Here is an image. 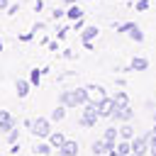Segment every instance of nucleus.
<instances>
[{"label": "nucleus", "instance_id": "nucleus-1", "mask_svg": "<svg viewBox=\"0 0 156 156\" xmlns=\"http://www.w3.org/2000/svg\"><path fill=\"white\" fill-rule=\"evenodd\" d=\"M83 107H85V110H83V115L78 117V124H80L83 129H90V127H95V122L100 119V115H98V100H88Z\"/></svg>", "mask_w": 156, "mask_h": 156}, {"label": "nucleus", "instance_id": "nucleus-2", "mask_svg": "<svg viewBox=\"0 0 156 156\" xmlns=\"http://www.w3.org/2000/svg\"><path fill=\"white\" fill-rule=\"evenodd\" d=\"M29 132H32L37 139H49V134H51V119H49V117H37V119H32Z\"/></svg>", "mask_w": 156, "mask_h": 156}, {"label": "nucleus", "instance_id": "nucleus-3", "mask_svg": "<svg viewBox=\"0 0 156 156\" xmlns=\"http://www.w3.org/2000/svg\"><path fill=\"white\" fill-rule=\"evenodd\" d=\"M149 144H151V132L146 134H139L132 139V154H139V156H146L149 154Z\"/></svg>", "mask_w": 156, "mask_h": 156}, {"label": "nucleus", "instance_id": "nucleus-4", "mask_svg": "<svg viewBox=\"0 0 156 156\" xmlns=\"http://www.w3.org/2000/svg\"><path fill=\"white\" fill-rule=\"evenodd\" d=\"M115 107H117V105H115V100H112L110 95H105L102 100H98V115H100V117H110V115L115 112Z\"/></svg>", "mask_w": 156, "mask_h": 156}, {"label": "nucleus", "instance_id": "nucleus-5", "mask_svg": "<svg viewBox=\"0 0 156 156\" xmlns=\"http://www.w3.org/2000/svg\"><path fill=\"white\" fill-rule=\"evenodd\" d=\"M134 117V110L127 105V107H115V112L110 115V119H115V122H129Z\"/></svg>", "mask_w": 156, "mask_h": 156}, {"label": "nucleus", "instance_id": "nucleus-6", "mask_svg": "<svg viewBox=\"0 0 156 156\" xmlns=\"http://www.w3.org/2000/svg\"><path fill=\"white\" fill-rule=\"evenodd\" d=\"M0 129L7 134L10 129H15V117H12V112H7V110H0Z\"/></svg>", "mask_w": 156, "mask_h": 156}, {"label": "nucleus", "instance_id": "nucleus-7", "mask_svg": "<svg viewBox=\"0 0 156 156\" xmlns=\"http://www.w3.org/2000/svg\"><path fill=\"white\" fill-rule=\"evenodd\" d=\"M90 151H93L95 156H107V154H110V146H107V141L100 136V139H95V141L90 144Z\"/></svg>", "mask_w": 156, "mask_h": 156}, {"label": "nucleus", "instance_id": "nucleus-8", "mask_svg": "<svg viewBox=\"0 0 156 156\" xmlns=\"http://www.w3.org/2000/svg\"><path fill=\"white\" fill-rule=\"evenodd\" d=\"M15 90H17L20 98H27L29 90H32V83H29L27 78H17V80H15Z\"/></svg>", "mask_w": 156, "mask_h": 156}, {"label": "nucleus", "instance_id": "nucleus-9", "mask_svg": "<svg viewBox=\"0 0 156 156\" xmlns=\"http://www.w3.org/2000/svg\"><path fill=\"white\" fill-rule=\"evenodd\" d=\"M58 105H63V107H78L73 90H63V93L58 95Z\"/></svg>", "mask_w": 156, "mask_h": 156}, {"label": "nucleus", "instance_id": "nucleus-10", "mask_svg": "<svg viewBox=\"0 0 156 156\" xmlns=\"http://www.w3.org/2000/svg\"><path fill=\"white\" fill-rule=\"evenodd\" d=\"M56 151H61L63 156H78V144H76L73 139H66V141L61 144V149H56Z\"/></svg>", "mask_w": 156, "mask_h": 156}, {"label": "nucleus", "instance_id": "nucleus-11", "mask_svg": "<svg viewBox=\"0 0 156 156\" xmlns=\"http://www.w3.org/2000/svg\"><path fill=\"white\" fill-rule=\"evenodd\" d=\"M149 68V58L146 56H134L129 61V71H146Z\"/></svg>", "mask_w": 156, "mask_h": 156}, {"label": "nucleus", "instance_id": "nucleus-12", "mask_svg": "<svg viewBox=\"0 0 156 156\" xmlns=\"http://www.w3.org/2000/svg\"><path fill=\"white\" fill-rule=\"evenodd\" d=\"M98 34H100L98 27H83V29H80V39H83V44H90Z\"/></svg>", "mask_w": 156, "mask_h": 156}, {"label": "nucleus", "instance_id": "nucleus-13", "mask_svg": "<svg viewBox=\"0 0 156 156\" xmlns=\"http://www.w3.org/2000/svg\"><path fill=\"white\" fill-rule=\"evenodd\" d=\"M85 88H88V93H93V95H90L93 100H102V98L107 95V90H105L102 85H98V83H90V85H85Z\"/></svg>", "mask_w": 156, "mask_h": 156}, {"label": "nucleus", "instance_id": "nucleus-14", "mask_svg": "<svg viewBox=\"0 0 156 156\" xmlns=\"http://www.w3.org/2000/svg\"><path fill=\"white\" fill-rule=\"evenodd\" d=\"M73 95H76V102H78V105H85V102L90 100V93H88V88H85V85H83V88H76V90H73Z\"/></svg>", "mask_w": 156, "mask_h": 156}, {"label": "nucleus", "instance_id": "nucleus-15", "mask_svg": "<svg viewBox=\"0 0 156 156\" xmlns=\"http://www.w3.org/2000/svg\"><path fill=\"white\" fill-rule=\"evenodd\" d=\"M51 149H54V146L49 144V139H46V141L41 139V141L34 146V154H39V156H51Z\"/></svg>", "mask_w": 156, "mask_h": 156}, {"label": "nucleus", "instance_id": "nucleus-16", "mask_svg": "<svg viewBox=\"0 0 156 156\" xmlns=\"http://www.w3.org/2000/svg\"><path fill=\"white\" fill-rule=\"evenodd\" d=\"M112 100H115L117 107H127V105H129V95H127L124 90H117V93L112 95Z\"/></svg>", "mask_w": 156, "mask_h": 156}, {"label": "nucleus", "instance_id": "nucleus-17", "mask_svg": "<svg viewBox=\"0 0 156 156\" xmlns=\"http://www.w3.org/2000/svg\"><path fill=\"white\" fill-rule=\"evenodd\" d=\"M119 139H124V141H132V139H134V129L129 127V122H124V124L119 127Z\"/></svg>", "mask_w": 156, "mask_h": 156}, {"label": "nucleus", "instance_id": "nucleus-18", "mask_svg": "<svg viewBox=\"0 0 156 156\" xmlns=\"http://www.w3.org/2000/svg\"><path fill=\"white\" fill-rule=\"evenodd\" d=\"M63 141H66V136H63L61 132H51V134H49V144H51L54 149H61Z\"/></svg>", "mask_w": 156, "mask_h": 156}, {"label": "nucleus", "instance_id": "nucleus-19", "mask_svg": "<svg viewBox=\"0 0 156 156\" xmlns=\"http://www.w3.org/2000/svg\"><path fill=\"white\" fill-rule=\"evenodd\" d=\"M117 154H119V156H129V154H132V141L119 139V141H117Z\"/></svg>", "mask_w": 156, "mask_h": 156}, {"label": "nucleus", "instance_id": "nucleus-20", "mask_svg": "<svg viewBox=\"0 0 156 156\" xmlns=\"http://www.w3.org/2000/svg\"><path fill=\"white\" fill-rule=\"evenodd\" d=\"M66 17H68V20H73V22H76V20H80V17H83V10H80V7H78V5H71V7H68V10H66Z\"/></svg>", "mask_w": 156, "mask_h": 156}, {"label": "nucleus", "instance_id": "nucleus-21", "mask_svg": "<svg viewBox=\"0 0 156 156\" xmlns=\"http://www.w3.org/2000/svg\"><path fill=\"white\" fill-rule=\"evenodd\" d=\"M66 110H68V107H63V105L54 107V112H51V117H49V119H51V122H61V119L66 117Z\"/></svg>", "mask_w": 156, "mask_h": 156}, {"label": "nucleus", "instance_id": "nucleus-22", "mask_svg": "<svg viewBox=\"0 0 156 156\" xmlns=\"http://www.w3.org/2000/svg\"><path fill=\"white\" fill-rule=\"evenodd\" d=\"M129 39H132V41H139V44H141V41H144V32H141V29H139V27L134 24V27L129 29Z\"/></svg>", "mask_w": 156, "mask_h": 156}, {"label": "nucleus", "instance_id": "nucleus-23", "mask_svg": "<svg viewBox=\"0 0 156 156\" xmlns=\"http://www.w3.org/2000/svg\"><path fill=\"white\" fill-rule=\"evenodd\" d=\"M29 83H32V85H39V83H41V68H32V73H29Z\"/></svg>", "mask_w": 156, "mask_h": 156}, {"label": "nucleus", "instance_id": "nucleus-24", "mask_svg": "<svg viewBox=\"0 0 156 156\" xmlns=\"http://www.w3.org/2000/svg\"><path fill=\"white\" fill-rule=\"evenodd\" d=\"M17 139H20V129H10L7 132V141L10 144H17Z\"/></svg>", "mask_w": 156, "mask_h": 156}, {"label": "nucleus", "instance_id": "nucleus-25", "mask_svg": "<svg viewBox=\"0 0 156 156\" xmlns=\"http://www.w3.org/2000/svg\"><path fill=\"white\" fill-rule=\"evenodd\" d=\"M134 27V22H124V24H115V29H119V32H129Z\"/></svg>", "mask_w": 156, "mask_h": 156}, {"label": "nucleus", "instance_id": "nucleus-26", "mask_svg": "<svg viewBox=\"0 0 156 156\" xmlns=\"http://www.w3.org/2000/svg\"><path fill=\"white\" fill-rule=\"evenodd\" d=\"M149 154L151 156H156V136L151 134V144H149Z\"/></svg>", "mask_w": 156, "mask_h": 156}, {"label": "nucleus", "instance_id": "nucleus-27", "mask_svg": "<svg viewBox=\"0 0 156 156\" xmlns=\"http://www.w3.org/2000/svg\"><path fill=\"white\" fill-rule=\"evenodd\" d=\"M54 17H56V20L66 17V10H61V7H54Z\"/></svg>", "mask_w": 156, "mask_h": 156}, {"label": "nucleus", "instance_id": "nucleus-28", "mask_svg": "<svg viewBox=\"0 0 156 156\" xmlns=\"http://www.w3.org/2000/svg\"><path fill=\"white\" fill-rule=\"evenodd\" d=\"M34 39V32H27V34H20V41H32Z\"/></svg>", "mask_w": 156, "mask_h": 156}, {"label": "nucleus", "instance_id": "nucleus-29", "mask_svg": "<svg viewBox=\"0 0 156 156\" xmlns=\"http://www.w3.org/2000/svg\"><path fill=\"white\" fill-rule=\"evenodd\" d=\"M149 7V0H136V10L141 12V10H146Z\"/></svg>", "mask_w": 156, "mask_h": 156}, {"label": "nucleus", "instance_id": "nucleus-30", "mask_svg": "<svg viewBox=\"0 0 156 156\" xmlns=\"http://www.w3.org/2000/svg\"><path fill=\"white\" fill-rule=\"evenodd\" d=\"M66 34H68V29H66V27H63V29H58V32H56V39H58V41H61V39H66Z\"/></svg>", "mask_w": 156, "mask_h": 156}, {"label": "nucleus", "instance_id": "nucleus-31", "mask_svg": "<svg viewBox=\"0 0 156 156\" xmlns=\"http://www.w3.org/2000/svg\"><path fill=\"white\" fill-rule=\"evenodd\" d=\"M46 46H49V51H58V41H49Z\"/></svg>", "mask_w": 156, "mask_h": 156}, {"label": "nucleus", "instance_id": "nucleus-32", "mask_svg": "<svg viewBox=\"0 0 156 156\" xmlns=\"http://www.w3.org/2000/svg\"><path fill=\"white\" fill-rule=\"evenodd\" d=\"M73 27L80 32V29H83V17H80V20H76V22H73Z\"/></svg>", "mask_w": 156, "mask_h": 156}, {"label": "nucleus", "instance_id": "nucleus-33", "mask_svg": "<svg viewBox=\"0 0 156 156\" xmlns=\"http://www.w3.org/2000/svg\"><path fill=\"white\" fill-rule=\"evenodd\" d=\"M41 7H44V2H41V0H37V2H34V10H37V12H41Z\"/></svg>", "mask_w": 156, "mask_h": 156}, {"label": "nucleus", "instance_id": "nucleus-34", "mask_svg": "<svg viewBox=\"0 0 156 156\" xmlns=\"http://www.w3.org/2000/svg\"><path fill=\"white\" fill-rule=\"evenodd\" d=\"M17 10H20V5H10V7H7V12H10V15H15Z\"/></svg>", "mask_w": 156, "mask_h": 156}, {"label": "nucleus", "instance_id": "nucleus-35", "mask_svg": "<svg viewBox=\"0 0 156 156\" xmlns=\"http://www.w3.org/2000/svg\"><path fill=\"white\" fill-rule=\"evenodd\" d=\"M7 7H10V2L7 0H0V10H7Z\"/></svg>", "mask_w": 156, "mask_h": 156}, {"label": "nucleus", "instance_id": "nucleus-36", "mask_svg": "<svg viewBox=\"0 0 156 156\" xmlns=\"http://www.w3.org/2000/svg\"><path fill=\"white\" fill-rule=\"evenodd\" d=\"M66 5H76V0H66Z\"/></svg>", "mask_w": 156, "mask_h": 156}, {"label": "nucleus", "instance_id": "nucleus-37", "mask_svg": "<svg viewBox=\"0 0 156 156\" xmlns=\"http://www.w3.org/2000/svg\"><path fill=\"white\" fill-rule=\"evenodd\" d=\"M51 156H63V154H61V151H58V154H51Z\"/></svg>", "mask_w": 156, "mask_h": 156}, {"label": "nucleus", "instance_id": "nucleus-38", "mask_svg": "<svg viewBox=\"0 0 156 156\" xmlns=\"http://www.w3.org/2000/svg\"><path fill=\"white\" fill-rule=\"evenodd\" d=\"M0 51H2V39H0Z\"/></svg>", "mask_w": 156, "mask_h": 156}, {"label": "nucleus", "instance_id": "nucleus-39", "mask_svg": "<svg viewBox=\"0 0 156 156\" xmlns=\"http://www.w3.org/2000/svg\"><path fill=\"white\" fill-rule=\"evenodd\" d=\"M88 2H93V0H88Z\"/></svg>", "mask_w": 156, "mask_h": 156}]
</instances>
